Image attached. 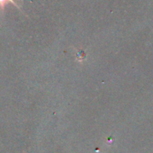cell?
<instances>
[{
	"mask_svg": "<svg viewBox=\"0 0 153 153\" xmlns=\"http://www.w3.org/2000/svg\"><path fill=\"white\" fill-rule=\"evenodd\" d=\"M12 3L16 8H18V9H20V7H19V6H18V4L16 2V0H0V9H1L2 11H4L5 10V7H6V5L7 4V3Z\"/></svg>",
	"mask_w": 153,
	"mask_h": 153,
	"instance_id": "obj_1",
	"label": "cell"
}]
</instances>
